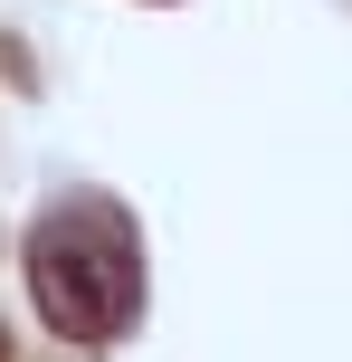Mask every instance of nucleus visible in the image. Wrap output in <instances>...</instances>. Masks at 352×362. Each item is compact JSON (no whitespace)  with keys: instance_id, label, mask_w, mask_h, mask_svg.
I'll use <instances>...</instances> for the list:
<instances>
[{"instance_id":"1","label":"nucleus","mask_w":352,"mask_h":362,"mask_svg":"<svg viewBox=\"0 0 352 362\" xmlns=\"http://www.w3.org/2000/svg\"><path fill=\"white\" fill-rule=\"evenodd\" d=\"M29 286L38 315L76 344H105V334L133 325L143 305V257H133V219L114 200H67V210L38 219L29 238Z\"/></svg>"},{"instance_id":"2","label":"nucleus","mask_w":352,"mask_h":362,"mask_svg":"<svg viewBox=\"0 0 352 362\" xmlns=\"http://www.w3.org/2000/svg\"><path fill=\"white\" fill-rule=\"evenodd\" d=\"M0 362H10V353H0Z\"/></svg>"}]
</instances>
